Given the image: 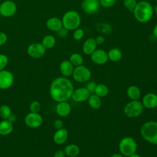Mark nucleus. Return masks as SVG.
Segmentation results:
<instances>
[{"label":"nucleus","instance_id":"nucleus-2","mask_svg":"<svg viewBox=\"0 0 157 157\" xmlns=\"http://www.w3.org/2000/svg\"><path fill=\"white\" fill-rule=\"evenodd\" d=\"M132 13L137 21L145 23L152 18L154 14V8L149 2L140 1L137 3Z\"/></svg>","mask_w":157,"mask_h":157},{"label":"nucleus","instance_id":"nucleus-33","mask_svg":"<svg viewBox=\"0 0 157 157\" xmlns=\"http://www.w3.org/2000/svg\"><path fill=\"white\" fill-rule=\"evenodd\" d=\"M29 110L31 112L39 113L40 110V104L37 101H33L29 104Z\"/></svg>","mask_w":157,"mask_h":157},{"label":"nucleus","instance_id":"nucleus-35","mask_svg":"<svg viewBox=\"0 0 157 157\" xmlns=\"http://www.w3.org/2000/svg\"><path fill=\"white\" fill-rule=\"evenodd\" d=\"M96 85H97V84L94 81H93V80L89 81L88 80L86 84L85 88L88 90V91L90 92V94H93L94 93V90H95Z\"/></svg>","mask_w":157,"mask_h":157},{"label":"nucleus","instance_id":"nucleus-41","mask_svg":"<svg viewBox=\"0 0 157 157\" xmlns=\"http://www.w3.org/2000/svg\"><path fill=\"white\" fill-rule=\"evenodd\" d=\"M96 40V42L97 43V44H102L104 42V37L102 36H98L96 37V38L95 39Z\"/></svg>","mask_w":157,"mask_h":157},{"label":"nucleus","instance_id":"nucleus-47","mask_svg":"<svg viewBox=\"0 0 157 157\" xmlns=\"http://www.w3.org/2000/svg\"><path fill=\"white\" fill-rule=\"evenodd\" d=\"M156 4H157V0H156Z\"/></svg>","mask_w":157,"mask_h":157},{"label":"nucleus","instance_id":"nucleus-22","mask_svg":"<svg viewBox=\"0 0 157 157\" xmlns=\"http://www.w3.org/2000/svg\"><path fill=\"white\" fill-rule=\"evenodd\" d=\"M126 94L130 99L139 100L141 96V91L138 86L135 85H131L126 90Z\"/></svg>","mask_w":157,"mask_h":157},{"label":"nucleus","instance_id":"nucleus-21","mask_svg":"<svg viewBox=\"0 0 157 157\" xmlns=\"http://www.w3.org/2000/svg\"><path fill=\"white\" fill-rule=\"evenodd\" d=\"M13 129V123L7 119H3L0 121V135L7 136L10 134Z\"/></svg>","mask_w":157,"mask_h":157},{"label":"nucleus","instance_id":"nucleus-44","mask_svg":"<svg viewBox=\"0 0 157 157\" xmlns=\"http://www.w3.org/2000/svg\"><path fill=\"white\" fill-rule=\"evenodd\" d=\"M110 157H124V156L121 153H114L112 154Z\"/></svg>","mask_w":157,"mask_h":157},{"label":"nucleus","instance_id":"nucleus-34","mask_svg":"<svg viewBox=\"0 0 157 157\" xmlns=\"http://www.w3.org/2000/svg\"><path fill=\"white\" fill-rule=\"evenodd\" d=\"M84 35V31L82 28H77L74 30V34H73V37L76 40H80Z\"/></svg>","mask_w":157,"mask_h":157},{"label":"nucleus","instance_id":"nucleus-42","mask_svg":"<svg viewBox=\"0 0 157 157\" xmlns=\"http://www.w3.org/2000/svg\"><path fill=\"white\" fill-rule=\"evenodd\" d=\"M16 119H17V117H16V115L14 114V113H12L11 115H10V116L9 117V118L7 119V120H9L10 121H11V122H12V123H13L14 121H16Z\"/></svg>","mask_w":157,"mask_h":157},{"label":"nucleus","instance_id":"nucleus-24","mask_svg":"<svg viewBox=\"0 0 157 157\" xmlns=\"http://www.w3.org/2000/svg\"><path fill=\"white\" fill-rule=\"evenodd\" d=\"M87 101L90 107L93 109H98L101 106L102 102L101 98L94 93L91 94Z\"/></svg>","mask_w":157,"mask_h":157},{"label":"nucleus","instance_id":"nucleus-43","mask_svg":"<svg viewBox=\"0 0 157 157\" xmlns=\"http://www.w3.org/2000/svg\"><path fill=\"white\" fill-rule=\"evenodd\" d=\"M153 36L157 38V24L154 26L153 29Z\"/></svg>","mask_w":157,"mask_h":157},{"label":"nucleus","instance_id":"nucleus-32","mask_svg":"<svg viewBox=\"0 0 157 157\" xmlns=\"http://www.w3.org/2000/svg\"><path fill=\"white\" fill-rule=\"evenodd\" d=\"M9 63V58L7 55L3 53L0 54V71L5 69Z\"/></svg>","mask_w":157,"mask_h":157},{"label":"nucleus","instance_id":"nucleus-28","mask_svg":"<svg viewBox=\"0 0 157 157\" xmlns=\"http://www.w3.org/2000/svg\"><path fill=\"white\" fill-rule=\"evenodd\" d=\"M70 62L74 66H78L83 64V59L82 56L78 53H73L69 56Z\"/></svg>","mask_w":157,"mask_h":157},{"label":"nucleus","instance_id":"nucleus-13","mask_svg":"<svg viewBox=\"0 0 157 157\" xmlns=\"http://www.w3.org/2000/svg\"><path fill=\"white\" fill-rule=\"evenodd\" d=\"M92 61L98 65L105 64L109 60L107 53L102 49H96L91 55Z\"/></svg>","mask_w":157,"mask_h":157},{"label":"nucleus","instance_id":"nucleus-11","mask_svg":"<svg viewBox=\"0 0 157 157\" xmlns=\"http://www.w3.org/2000/svg\"><path fill=\"white\" fill-rule=\"evenodd\" d=\"M13 82L14 76L10 71L6 69L0 71V90L10 88Z\"/></svg>","mask_w":157,"mask_h":157},{"label":"nucleus","instance_id":"nucleus-6","mask_svg":"<svg viewBox=\"0 0 157 157\" xmlns=\"http://www.w3.org/2000/svg\"><path fill=\"white\" fill-rule=\"evenodd\" d=\"M144 110V106L139 100H132L127 103L123 109L126 116L129 118H136L141 115Z\"/></svg>","mask_w":157,"mask_h":157},{"label":"nucleus","instance_id":"nucleus-1","mask_svg":"<svg viewBox=\"0 0 157 157\" xmlns=\"http://www.w3.org/2000/svg\"><path fill=\"white\" fill-rule=\"evenodd\" d=\"M72 82L66 77H59L54 79L50 86V94L56 102L66 101L71 98L74 91Z\"/></svg>","mask_w":157,"mask_h":157},{"label":"nucleus","instance_id":"nucleus-36","mask_svg":"<svg viewBox=\"0 0 157 157\" xmlns=\"http://www.w3.org/2000/svg\"><path fill=\"white\" fill-rule=\"evenodd\" d=\"M100 5L104 7L109 8L112 7L116 2V0H99Z\"/></svg>","mask_w":157,"mask_h":157},{"label":"nucleus","instance_id":"nucleus-4","mask_svg":"<svg viewBox=\"0 0 157 157\" xmlns=\"http://www.w3.org/2000/svg\"><path fill=\"white\" fill-rule=\"evenodd\" d=\"M61 21L64 28L68 31H72L79 27L81 17L77 12L72 10L66 12L63 15Z\"/></svg>","mask_w":157,"mask_h":157},{"label":"nucleus","instance_id":"nucleus-20","mask_svg":"<svg viewBox=\"0 0 157 157\" xmlns=\"http://www.w3.org/2000/svg\"><path fill=\"white\" fill-rule=\"evenodd\" d=\"M74 66L69 60L63 61L59 65V70L61 74L66 77L72 75L74 71Z\"/></svg>","mask_w":157,"mask_h":157},{"label":"nucleus","instance_id":"nucleus-14","mask_svg":"<svg viewBox=\"0 0 157 157\" xmlns=\"http://www.w3.org/2000/svg\"><path fill=\"white\" fill-rule=\"evenodd\" d=\"M90 94L85 87H80L74 90L71 98L76 102H83L88 100Z\"/></svg>","mask_w":157,"mask_h":157},{"label":"nucleus","instance_id":"nucleus-26","mask_svg":"<svg viewBox=\"0 0 157 157\" xmlns=\"http://www.w3.org/2000/svg\"><path fill=\"white\" fill-rule=\"evenodd\" d=\"M41 44L46 49H50L53 48L56 44L55 37L52 35H46L42 38Z\"/></svg>","mask_w":157,"mask_h":157},{"label":"nucleus","instance_id":"nucleus-31","mask_svg":"<svg viewBox=\"0 0 157 157\" xmlns=\"http://www.w3.org/2000/svg\"><path fill=\"white\" fill-rule=\"evenodd\" d=\"M96 28L99 32L104 33H108L112 31L111 26L107 23H100L97 25Z\"/></svg>","mask_w":157,"mask_h":157},{"label":"nucleus","instance_id":"nucleus-45","mask_svg":"<svg viewBox=\"0 0 157 157\" xmlns=\"http://www.w3.org/2000/svg\"><path fill=\"white\" fill-rule=\"evenodd\" d=\"M128 157H142V156H141L140 155H139V154L134 153V154L131 155V156H128Z\"/></svg>","mask_w":157,"mask_h":157},{"label":"nucleus","instance_id":"nucleus-46","mask_svg":"<svg viewBox=\"0 0 157 157\" xmlns=\"http://www.w3.org/2000/svg\"><path fill=\"white\" fill-rule=\"evenodd\" d=\"M154 12L155 13L156 15L157 16V5H156V6H155V8H154Z\"/></svg>","mask_w":157,"mask_h":157},{"label":"nucleus","instance_id":"nucleus-5","mask_svg":"<svg viewBox=\"0 0 157 157\" xmlns=\"http://www.w3.org/2000/svg\"><path fill=\"white\" fill-rule=\"evenodd\" d=\"M120 152L124 156L128 157L136 153L137 145L135 139L131 137L126 136L122 138L118 145Z\"/></svg>","mask_w":157,"mask_h":157},{"label":"nucleus","instance_id":"nucleus-29","mask_svg":"<svg viewBox=\"0 0 157 157\" xmlns=\"http://www.w3.org/2000/svg\"><path fill=\"white\" fill-rule=\"evenodd\" d=\"M12 113L10 107L6 104L0 106V117L2 119H8Z\"/></svg>","mask_w":157,"mask_h":157},{"label":"nucleus","instance_id":"nucleus-49","mask_svg":"<svg viewBox=\"0 0 157 157\" xmlns=\"http://www.w3.org/2000/svg\"><path fill=\"white\" fill-rule=\"evenodd\" d=\"M101 157H105V156H101Z\"/></svg>","mask_w":157,"mask_h":157},{"label":"nucleus","instance_id":"nucleus-15","mask_svg":"<svg viewBox=\"0 0 157 157\" xmlns=\"http://www.w3.org/2000/svg\"><path fill=\"white\" fill-rule=\"evenodd\" d=\"M142 103L144 107L153 109L157 107V94L153 93L146 94L142 98Z\"/></svg>","mask_w":157,"mask_h":157},{"label":"nucleus","instance_id":"nucleus-17","mask_svg":"<svg viewBox=\"0 0 157 157\" xmlns=\"http://www.w3.org/2000/svg\"><path fill=\"white\" fill-rule=\"evenodd\" d=\"M68 138V131L66 128H62L57 129L53 134V141L58 145H61L66 142Z\"/></svg>","mask_w":157,"mask_h":157},{"label":"nucleus","instance_id":"nucleus-27","mask_svg":"<svg viewBox=\"0 0 157 157\" xmlns=\"http://www.w3.org/2000/svg\"><path fill=\"white\" fill-rule=\"evenodd\" d=\"M94 93L101 98L107 95L109 93V88L103 83L97 84Z\"/></svg>","mask_w":157,"mask_h":157},{"label":"nucleus","instance_id":"nucleus-10","mask_svg":"<svg viewBox=\"0 0 157 157\" xmlns=\"http://www.w3.org/2000/svg\"><path fill=\"white\" fill-rule=\"evenodd\" d=\"M26 125L31 128H37L43 123V118L39 113L29 112L25 117Z\"/></svg>","mask_w":157,"mask_h":157},{"label":"nucleus","instance_id":"nucleus-40","mask_svg":"<svg viewBox=\"0 0 157 157\" xmlns=\"http://www.w3.org/2000/svg\"><path fill=\"white\" fill-rule=\"evenodd\" d=\"M66 155L64 150H58L54 153V157H65Z\"/></svg>","mask_w":157,"mask_h":157},{"label":"nucleus","instance_id":"nucleus-12","mask_svg":"<svg viewBox=\"0 0 157 157\" xmlns=\"http://www.w3.org/2000/svg\"><path fill=\"white\" fill-rule=\"evenodd\" d=\"M100 6L99 0H83L81 4V7L83 11L90 15L96 13Z\"/></svg>","mask_w":157,"mask_h":157},{"label":"nucleus","instance_id":"nucleus-7","mask_svg":"<svg viewBox=\"0 0 157 157\" xmlns=\"http://www.w3.org/2000/svg\"><path fill=\"white\" fill-rule=\"evenodd\" d=\"M72 77L75 81L78 83H84L90 80L91 73L90 69L85 66L80 65L74 69Z\"/></svg>","mask_w":157,"mask_h":157},{"label":"nucleus","instance_id":"nucleus-23","mask_svg":"<svg viewBox=\"0 0 157 157\" xmlns=\"http://www.w3.org/2000/svg\"><path fill=\"white\" fill-rule=\"evenodd\" d=\"M64 151L66 156L69 157H76L80 153V148L76 144H71L64 147Z\"/></svg>","mask_w":157,"mask_h":157},{"label":"nucleus","instance_id":"nucleus-18","mask_svg":"<svg viewBox=\"0 0 157 157\" xmlns=\"http://www.w3.org/2000/svg\"><path fill=\"white\" fill-rule=\"evenodd\" d=\"M97 43L94 38L90 37L87 39L82 46V51L86 55H90L97 47Z\"/></svg>","mask_w":157,"mask_h":157},{"label":"nucleus","instance_id":"nucleus-48","mask_svg":"<svg viewBox=\"0 0 157 157\" xmlns=\"http://www.w3.org/2000/svg\"><path fill=\"white\" fill-rule=\"evenodd\" d=\"M0 5H1V0H0Z\"/></svg>","mask_w":157,"mask_h":157},{"label":"nucleus","instance_id":"nucleus-30","mask_svg":"<svg viewBox=\"0 0 157 157\" xmlns=\"http://www.w3.org/2000/svg\"><path fill=\"white\" fill-rule=\"evenodd\" d=\"M136 0H123V4L124 6L128 9L130 12L132 13L136 4H137Z\"/></svg>","mask_w":157,"mask_h":157},{"label":"nucleus","instance_id":"nucleus-8","mask_svg":"<svg viewBox=\"0 0 157 157\" xmlns=\"http://www.w3.org/2000/svg\"><path fill=\"white\" fill-rule=\"evenodd\" d=\"M46 48L39 42H34L29 44L27 48L28 55L33 58L39 59L44 56Z\"/></svg>","mask_w":157,"mask_h":157},{"label":"nucleus","instance_id":"nucleus-38","mask_svg":"<svg viewBox=\"0 0 157 157\" xmlns=\"http://www.w3.org/2000/svg\"><path fill=\"white\" fill-rule=\"evenodd\" d=\"M7 40V36L4 32L0 31V46L4 45Z\"/></svg>","mask_w":157,"mask_h":157},{"label":"nucleus","instance_id":"nucleus-37","mask_svg":"<svg viewBox=\"0 0 157 157\" xmlns=\"http://www.w3.org/2000/svg\"><path fill=\"white\" fill-rule=\"evenodd\" d=\"M56 33H57L58 36H59V37L63 38V37H65L67 35L68 30L66 29L65 28L63 27L59 30H58Z\"/></svg>","mask_w":157,"mask_h":157},{"label":"nucleus","instance_id":"nucleus-3","mask_svg":"<svg viewBox=\"0 0 157 157\" xmlns=\"http://www.w3.org/2000/svg\"><path fill=\"white\" fill-rule=\"evenodd\" d=\"M140 132L145 140L150 144L157 145V121L145 122L142 125Z\"/></svg>","mask_w":157,"mask_h":157},{"label":"nucleus","instance_id":"nucleus-25","mask_svg":"<svg viewBox=\"0 0 157 157\" xmlns=\"http://www.w3.org/2000/svg\"><path fill=\"white\" fill-rule=\"evenodd\" d=\"M109 59L113 62L119 61L122 57V52L118 48H111L107 53Z\"/></svg>","mask_w":157,"mask_h":157},{"label":"nucleus","instance_id":"nucleus-9","mask_svg":"<svg viewBox=\"0 0 157 157\" xmlns=\"http://www.w3.org/2000/svg\"><path fill=\"white\" fill-rule=\"evenodd\" d=\"M17 10L16 4L12 0H6L1 3L0 14L4 17L13 16Z\"/></svg>","mask_w":157,"mask_h":157},{"label":"nucleus","instance_id":"nucleus-39","mask_svg":"<svg viewBox=\"0 0 157 157\" xmlns=\"http://www.w3.org/2000/svg\"><path fill=\"white\" fill-rule=\"evenodd\" d=\"M53 126L56 129H59L63 128V122L60 119H57L56 120H55L54 123H53Z\"/></svg>","mask_w":157,"mask_h":157},{"label":"nucleus","instance_id":"nucleus-16","mask_svg":"<svg viewBox=\"0 0 157 157\" xmlns=\"http://www.w3.org/2000/svg\"><path fill=\"white\" fill-rule=\"evenodd\" d=\"M55 110L59 117H66L71 113V106L67 101H62L58 102Z\"/></svg>","mask_w":157,"mask_h":157},{"label":"nucleus","instance_id":"nucleus-19","mask_svg":"<svg viewBox=\"0 0 157 157\" xmlns=\"http://www.w3.org/2000/svg\"><path fill=\"white\" fill-rule=\"evenodd\" d=\"M46 26L49 30L55 32H57L63 27L61 20L57 17L48 18L46 21Z\"/></svg>","mask_w":157,"mask_h":157}]
</instances>
